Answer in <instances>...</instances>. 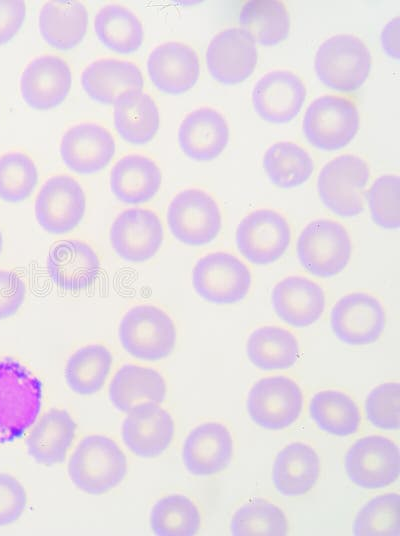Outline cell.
<instances>
[{"label": "cell", "mask_w": 400, "mask_h": 536, "mask_svg": "<svg viewBox=\"0 0 400 536\" xmlns=\"http://www.w3.org/2000/svg\"><path fill=\"white\" fill-rule=\"evenodd\" d=\"M41 380L19 360L0 356V444L22 437L42 407Z\"/></svg>", "instance_id": "cell-1"}, {"label": "cell", "mask_w": 400, "mask_h": 536, "mask_svg": "<svg viewBox=\"0 0 400 536\" xmlns=\"http://www.w3.org/2000/svg\"><path fill=\"white\" fill-rule=\"evenodd\" d=\"M39 182L37 167L22 151L0 155V200L17 204L28 199Z\"/></svg>", "instance_id": "cell-41"}, {"label": "cell", "mask_w": 400, "mask_h": 536, "mask_svg": "<svg viewBox=\"0 0 400 536\" xmlns=\"http://www.w3.org/2000/svg\"><path fill=\"white\" fill-rule=\"evenodd\" d=\"M162 172L158 164L142 154L120 158L110 172V189L122 203L140 205L151 201L159 192Z\"/></svg>", "instance_id": "cell-28"}, {"label": "cell", "mask_w": 400, "mask_h": 536, "mask_svg": "<svg viewBox=\"0 0 400 536\" xmlns=\"http://www.w3.org/2000/svg\"><path fill=\"white\" fill-rule=\"evenodd\" d=\"M344 468L349 480L358 487L369 490L388 487L399 477V447L386 436L366 435L348 449Z\"/></svg>", "instance_id": "cell-12"}, {"label": "cell", "mask_w": 400, "mask_h": 536, "mask_svg": "<svg viewBox=\"0 0 400 536\" xmlns=\"http://www.w3.org/2000/svg\"><path fill=\"white\" fill-rule=\"evenodd\" d=\"M118 337L133 358L156 362L170 356L177 342V328L171 316L153 304L130 308L121 318Z\"/></svg>", "instance_id": "cell-4"}, {"label": "cell", "mask_w": 400, "mask_h": 536, "mask_svg": "<svg viewBox=\"0 0 400 536\" xmlns=\"http://www.w3.org/2000/svg\"><path fill=\"white\" fill-rule=\"evenodd\" d=\"M238 22L255 43L261 46H276L290 34V14L283 2L253 0L241 8Z\"/></svg>", "instance_id": "cell-37"}, {"label": "cell", "mask_w": 400, "mask_h": 536, "mask_svg": "<svg viewBox=\"0 0 400 536\" xmlns=\"http://www.w3.org/2000/svg\"><path fill=\"white\" fill-rule=\"evenodd\" d=\"M262 165L270 183L280 189L300 187L314 171L310 153L292 141L272 144L264 153Z\"/></svg>", "instance_id": "cell-38"}, {"label": "cell", "mask_w": 400, "mask_h": 536, "mask_svg": "<svg viewBox=\"0 0 400 536\" xmlns=\"http://www.w3.org/2000/svg\"><path fill=\"white\" fill-rule=\"evenodd\" d=\"M330 327L334 336L349 346L373 344L380 339L386 327L384 306L371 293H348L332 307Z\"/></svg>", "instance_id": "cell-13"}, {"label": "cell", "mask_w": 400, "mask_h": 536, "mask_svg": "<svg viewBox=\"0 0 400 536\" xmlns=\"http://www.w3.org/2000/svg\"><path fill=\"white\" fill-rule=\"evenodd\" d=\"M108 396L118 411L127 413L142 402L162 403L167 396V384L163 375L154 368L125 364L113 375Z\"/></svg>", "instance_id": "cell-30"}, {"label": "cell", "mask_w": 400, "mask_h": 536, "mask_svg": "<svg viewBox=\"0 0 400 536\" xmlns=\"http://www.w3.org/2000/svg\"><path fill=\"white\" fill-rule=\"evenodd\" d=\"M367 420L380 430H398L400 424V385L386 382L374 387L365 399Z\"/></svg>", "instance_id": "cell-44"}, {"label": "cell", "mask_w": 400, "mask_h": 536, "mask_svg": "<svg viewBox=\"0 0 400 536\" xmlns=\"http://www.w3.org/2000/svg\"><path fill=\"white\" fill-rule=\"evenodd\" d=\"M360 115L355 102L345 96L327 94L306 109L302 131L315 149L326 152L346 147L357 135Z\"/></svg>", "instance_id": "cell-7"}, {"label": "cell", "mask_w": 400, "mask_h": 536, "mask_svg": "<svg viewBox=\"0 0 400 536\" xmlns=\"http://www.w3.org/2000/svg\"><path fill=\"white\" fill-rule=\"evenodd\" d=\"M172 236L180 243L200 247L213 242L222 229L217 201L200 188H186L170 201L166 213Z\"/></svg>", "instance_id": "cell-8"}, {"label": "cell", "mask_w": 400, "mask_h": 536, "mask_svg": "<svg viewBox=\"0 0 400 536\" xmlns=\"http://www.w3.org/2000/svg\"><path fill=\"white\" fill-rule=\"evenodd\" d=\"M384 53L395 60L399 59V17L396 16L385 24L380 36Z\"/></svg>", "instance_id": "cell-48"}, {"label": "cell", "mask_w": 400, "mask_h": 536, "mask_svg": "<svg viewBox=\"0 0 400 536\" xmlns=\"http://www.w3.org/2000/svg\"><path fill=\"white\" fill-rule=\"evenodd\" d=\"M77 431V424L65 409L53 408L36 422L25 444L38 464L52 466L64 462Z\"/></svg>", "instance_id": "cell-29"}, {"label": "cell", "mask_w": 400, "mask_h": 536, "mask_svg": "<svg viewBox=\"0 0 400 536\" xmlns=\"http://www.w3.org/2000/svg\"><path fill=\"white\" fill-rule=\"evenodd\" d=\"M24 486L14 476L0 472V527L20 519L27 506Z\"/></svg>", "instance_id": "cell-45"}, {"label": "cell", "mask_w": 400, "mask_h": 536, "mask_svg": "<svg viewBox=\"0 0 400 536\" xmlns=\"http://www.w3.org/2000/svg\"><path fill=\"white\" fill-rule=\"evenodd\" d=\"M3 244H4V239H3V234L0 230V255L2 253V250H3Z\"/></svg>", "instance_id": "cell-49"}, {"label": "cell", "mask_w": 400, "mask_h": 536, "mask_svg": "<svg viewBox=\"0 0 400 536\" xmlns=\"http://www.w3.org/2000/svg\"><path fill=\"white\" fill-rule=\"evenodd\" d=\"M94 30L104 47L121 55L135 53L144 39L140 19L133 11L119 4H108L98 11Z\"/></svg>", "instance_id": "cell-36"}, {"label": "cell", "mask_w": 400, "mask_h": 536, "mask_svg": "<svg viewBox=\"0 0 400 536\" xmlns=\"http://www.w3.org/2000/svg\"><path fill=\"white\" fill-rule=\"evenodd\" d=\"M292 230L287 218L277 210L256 209L239 222L235 243L238 252L251 264L270 265L288 250Z\"/></svg>", "instance_id": "cell-11"}, {"label": "cell", "mask_w": 400, "mask_h": 536, "mask_svg": "<svg viewBox=\"0 0 400 536\" xmlns=\"http://www.w3.org/2000/svg\"><path fill=\"white\" fill-rule=\"evenodd\" d=\"M175 422L171 414L154 402H142L132 407L121 426L126 447L137 457L153 459L171 445Z\"/></svg>", "instance_id": "cell-17"}, {"label": "cell", "mask_w": 400, "mask_h": 536, "mask_svg": "<svg viewBox=\"0 0 400 536\" xmlns=\"http://www.w3.org/2000/svg\"><path fill=\"white\" fill-rule=\"evenodd\" d=\"M149 523L155 535L192 536L200 530L202 517L191 498L181 493H171L154 503Z\"/></svg>", "instance_id": "cell-39"}, {"label": "cell", "mask_w": 400, "mask_h": 536, "mask_svg": "<svg viewBox=\"0 0 400 536\" xmlns=\"http://www.w3.org/2000/svg\"><path fill=\"white\" fill-rule=\"evenodd\" d=\"M230 129L225 116L211 107H201L181 121L177 139L181 151L197 162H209L226 149Z\"/></svg>", "instance_id": "cell-24"}, {"label": "cell", "mask_w": 400, "mask_h": 536, "mask_svg": "<svg viewBox=\"0 0 400 536\" xmlns=\"http://www.w3.org/2000/svg\"><path fill=\"white\" fill-rule=\"evenodd\" d=\"M113 120L120 137L133 145L150 142L160 124L157 104L142 90L128 91L117 98Z\"/></svg>", "instance_id": "cell-33"}, {"label": "cell", "mask_w": 400, "mask_h": 536, "mask_svg": "<svg viewBox=\"0 0 400 536\" xmlns=\"http://www.w3.org/2000/svg\"><path fill=\"white\" fill-rule=\"evenodd\" d=\"M398 493L380 494L367 501L353 521V533L360 536H398L400 534Z\"/></svg>", "instance_id": "cell-42"}, {"label": "cell", "mask_w": 400, "mask_h": 536, "mask_svg": "<svg viewBox=\"0 0 400 536\" xmlns=\"http://www.w3.org/2000/svg\"><path fill=\"white\" fill-rule=\"evenodd\" d=\"M307 91L302 78L287 69L272 70L264 74L251 93L252 106L264 121L283 125L301 112Z\"/></svg>", "instance_id": "cell-16"}, {"label": "cell", "mask_w": 400, "mask_h": 536, "mask_svg": "<svg viewBox=\"0 0 400 536\" xmlns=\"http://www.w3.org/2000/svg\"><path fill=\"white\" fill-rule=\"evenodd\" d=\"M309 415L320 430L337 437L355 434L362 422L359 406L354 399L336 389L315 393L309 402Z\"/></svg>", "instance_id": "cell-35"}, {"label": "cell", "mask_w": 400, "mask_h": 536, "mask_svg": "<svg viewBox=\"0 0 400 536\" xmlns=\"http://www.w3.org/2000/svg\"><path fill=\"white\" fill-rule=\"evenodd\" d=\"M258 62L256 43L242 28L232 27L217 33L206 51L211 77L222 85H237L248 79Z\"/></svg>", "instance_id": "cell-18"}, {"label": "cell", "mask_w": 400, "mask_h": 536, "mask_svg": "<svg viewBox=\"0 0 400 536\" xmlns=\"http://www.w3.org/2000/svg\"><path fill=\"white\" fill-rule=\"evenodd\" d=\"M192 286L204 301L230 305L243 301L252 286L248 266L232 253L215 251L197 260L192 270Z\"/></svg>", "instance_id": "cell-9"}, {"label": "cell", "mask_w": 400, "mask_h": 536, "mask_svg": "<svg viewBox=\"0 0 400 536\" xmlns=\"http://www.w3.org/2000/svg\"><path fill=\"white\" fill-rule=\"evenodd\" d=\"M67 472L71 482L82 492L102 495L125 479L127 458L122 448L110 437L87 435L72 452Z\"/></svg>", "instance_id": "cell-2"}, {"label": "cell", "mask_w": 400, "mask_h": 536, "mask_svg": "<svg viewBox=\"0 0 400 536\" xmlns=\"http://www.w3.org/2000/svg\"><path fill=\"white\" fill-rule=\"evenodd\" d=\"M318 80L327 88L353 93L363 86L372 69L367 45L352 34H337L323 41L314 58Z\"/></svg>", "instance_id": "cell-3"}, {"label": "cell", "mask_w": 400, "mask_h": 536, "mask_svg": "<svg viewBox=\"0 0 400 536\" xmlns=\"http://www.w3.org/2000/svg\"><path fill=\"white\" fill-rule=\"evenodd\" d=\"M370 178L369 165L361 156L339 155L328 161L318 174L319 199L338 217H356L364 210V196Z\"/></svg>", "instance_id": "cell-6"}, {"label": "cell", "mask_w": 400, "mask_h": 536, "mask_svg": "<svg viewBox=\"0 0 400 536\" xmlns=\"http://www.w3.org/2000/svg\"><path fill=\"white\" fill-rule=\"evenodd\" d=\"M112 366L113 355L107 346L100 343L82 346L66 362V384L78 395H93L105 385Z\"/></svg>", "instance_id": "cell-34"}, {"label": "cell", "mask_w": 400, "mask_h": 536, "mask_svg": "<svg viewBox=\"0 0 400 536\" xmlns=\"http://www.w3.org/2000/svg\"><path fill=\"white\" fill-rule=\"evenodd\" d=\"M47 269L57 287L68 292H79L94 284L101 263L89 244L71 239L56 243L50 250Z\"/></svg>", "instance_id": "cell-25"}, {"label": "cell", "mask_w": 400, "mask_h": 536, "mask_svg": "<svg viewBox=\"0 0 400 536\" xmlns=\"http://www.w3.org/2000/svg\"><path fill=\"white\" fill-rule=\"evenodd\" d=\"M303 401V392L295 380L285 375L267 376L250 388L246 410L259 427L279 431L298 420Z\"/></svg>", "instance_id": "cell-10"}, {"label": "cell", "mask_w": 400, "mask_h": 536, "mask_svg": "<svg viewBox=\"0 0 400 536\" xmlns=\"http://www.w3.org/2000/svg\"><path fill=\"white\" fill-rule=\"evenodd\" d=\"M26 6L19 0H0V46L10 42L21 29Z\"/></svg>", "instance_id": "cell-47"}, {"label": "cell", "mask_w": 400, "mask_h": 536, "mask_svg": "<svg viewBox=\"0 0 400 536\" xmlns=\"http://www.w3.org/2000/svg\"><path fill=\"white\" fill-rule=\"evenodd\" d=\"M271 304L282 322L294 328H304L321 318L326 296L317 282L305 276L291 275L273 287Z\"/></svg>", "instance_id": "cell-23"}, {"label": "cell", "mask_w": 400, "mask_h": 536, "mask_svg": "<svg viewBox=\"0 0 400 536\" xmlns=\"http://www.w3.org/2000/svg\"><path fill=\"white\" fill-rule=\"evenodd\" d=\"M321 462L317 451L309 444L296 441L284 446L276 455L272 468V483L284 496H302L318 482Z\"/></svg>", "instance_id": "cell-26"}, {"label": "cell", "mask_w": 400, "mask_h": 536, "mask_svg": "<svg viewBox=\"0 0 400 536\" xmlns=\"http://www.w3.org/2000/svg\"><path fill=\"white\" fill-rule=\"evenodd\" d=\"M399 176L385 174L371 185L367 202L372 221L385 230H397L400 226Z\"/></svg>", "instance_id": "cell-43"}, {"label": "cell", "mask_w": 400, "mask_h": 536, "mask_svg": "<svg viewBox=\"0 0 400 536\" xmlns=\"http://www.w3.org/2000/svg\"><path fill=\"white\" fill-rule=\"evenodd\" d=\"M234 455V439L229 428L218 421L194 427L182 446V461L187 472L196 477H210L223 472Z\"/></svg>", "instance_id": "cell-19"}, {"label": "cell", "mask_w": 400, "mask_h": 536, "mask_svg": "<svg viewBox=\"0 0 400 536\" xmlns=\"http://www.w3.org/2000/svg\"><path fill=\"white\" fill-rule=\"evenodd\" d=\"M26 286L15 272L0 269V320L13 317L24 303Z\"/></svg>", "instance_id": "cell-46"}, {"label": "cell", "mask_w": 400, "mask_h": 536, "mask_svg": "<svg viewBox=\"0 0 400 536\" xmlns=\"http://www.w3.org/2000/svg\"><path fill=\"white\" fill-rule=\"evenodd\" d=\"M72 85L68 63L57 55H42L33 59L20 77V94L25 104L34 110H50L61 105Z\"/></svg>", "instance_id": "cell-21"}, {"label": "cell", "mask_w": 400, "mask_h": 536, "mask_svg": "<svg viewBox=\"0 0 400 536\" xmlns=\"http://www.w3.org/2000/svg\"><path fill=\"white\" fill-rule=\"evenodd\" d=\"M143 76L139 67L130 61L102 58L91 62L81 74L85 93L95 102L114 104L125 92L142 90Z\"/></svg>", "instance_id": "cell-27"}, {"label": "cell", "mask_w": 400, "mask_h": 536, "mask_svg": "<svg viewBox=\"0 0 400 536\" xmlns=\"http://www.w3.org/2000/svg\"><path fill=\"white\" fill-rule=\"evenodd\" d=\"M245 352L251 364L260 370H286L296 364L300 345L290 330L277 325H264L250 333Z\"/></svg>", "instance_id": "cell-32"}, {"label": "cell", "mask_w": 400, "mask_h": 536, "mask_svg": "<svg viewBox=\"0 0 400 536\" xmlns=\"http://www.w3.org/2000/svg\"><path fill=\"white\" fill-rule=\"evenodd\" d=\"M116 150L115 139L104 126L85 122L73 125L62 136L60 156L65 166L79 175L105 169Z\"/></svg>", "instance_id": "cell-20"}, {"label": "cell", "mask_w": 400, "mask_h": 536, "mask_svg": "<svg viewBox=\"0 0 400 536\" xmlns=\"http://www.w3.org/2000/svg\"><path fill=\"white\" fill-rule=\"evenodd\" d=\"M288 532L284 511L264 498H254L241 505L230 521V533L236 536H283Z\"/></svg>", "instance_id": "cell-40"}, {"label": "cell", "mask_w": 400, "mask_h": 536, "mask_svg": "<svg viewBox=\"0 0 400 536\" xmlns=\"http://www.w3.org/2000/svg\"><path fill=\"white\" fill-rule=\"evenodd\" d=\"M85 211V192L69 175L49 178L35 199V218L41 228L52 235H65L75 230Z\"/></svg>", "instance_id": "cell-14"}, {"label": "cell", "mask_w": 400, "mask_h": 536, "mask_svg": "<svg viewBox=\"0 0 400 536\" xmlns=\"http://www.w3.org/2000/svg\"><path fill=\"white\" fill-rule=\"evenodd\" d=\"M152 84L167 95H181L192 89L200 76L197 52L191 46L169 41L156 46L147 58Z\"/></svg>", "instance_id": "cell-22"}, {"label": "cell", "mask_w": 400, "mask_h": 536, "mask_svg": "<svg viewBox=\"0 0 400 536\" xmlns=\"http://www.w3.org/2000/svg\"><path fill=\"white\" fill-rule=\"evenodd\" d=\"M89 23L85 5L78 1H52L40 10L39 32L52 48L68 51L79 45Z\"/></svg>", "instance_id": "cell-31"}, {"label": "cell", "mask_w": 400, "mask_h": 536, "mask_svg": "<svg viewBox=\"0 0 400 536\" xmlns=\"http://www.w3.org/2000/svg\"><path fill=\"white\" fill-rule=\"evenodd\" d=\"M109 239L113 250L122 260L143 263L159 252L164 241V228L154 211L131 208L115 218Z\"/></svg>", "instance_id": "cell-15"}, {"label": "cell", "mask_w": 400, "mask_h": 536, "mask_svg": "<svg viewBox=\"0 0 400 536\" xmlns=\"http://www.w3.org/2000/svg\"><path fill=\"white\" fill-rule=\"evenodd\" d=\"M300 265L310 275L327 279L340 274L352 256V240L340 222L320 218L309 222L296 242Z\"/></svg>", "instance_id": "cell-5"}]
</instances>
